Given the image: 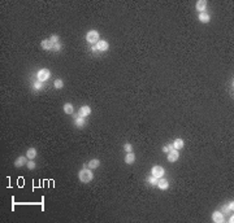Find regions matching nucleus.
I'll list each match as a JSON object with an SVG mask.
<instances>
[{
	"label": "nucleus",
	"instance_id": "obj_1",
	"mask_svg": "<svg viewBox=\"0 0 234 223\" xmlns=\"http://www.w3.org/2000/svg\"><path fill=\"white\" fill-rule=\"evenodd\" d=\"M78 178H80V180L82 183H90L94 179V174H92V171L91 169H88V167H83L80 173H78Z\"/></svg>",
	"mask_w": 234,
	"mask_h": 223
},
{
	"label": "nucleus",
	"instance_id": "obj_2",
	"mask_svg": "<svg viewBox=\"0 0 234 223\" xmlns=\"http://www.w3.org/2000/svg\"><path fill=\"white\" fill-rule=\"evenodd\" d=\"M86 40H87L90 44H96L98 42H99V33H98L96 30H90L87 35H86Z\"/></svg>",
	"mask_w": 234,
	"mask_h": 223
},
{
	"label": "nucleus",
	"instance_id": "obj_3",
	"mask_svg": "<svg viewBox=\"0 0 234 223\" xmlns=\"http://www.w3.org/2000/svg\"><path fill=\"white\" fill-rule=\"evenodd\" d=\"M51 77V72L48 69H40L38 72V74H37V78H38V81H40V82H43V83H44V82L48 79V78Z\"/></svg>",
	"mask_w": 234,
	"mask_h": 223
},
{
	"label": "nucleus",
	"instance_id": "obj_4",
	"mask_svg": "<svg viewBox=\"0 0 234 223\" xmlns=\"http://www.w3.org/2000/svg\"><path fill=\"white\" fill-rule=\"evenodd\" d=\"M164 174H165V170H164V167L163 166H154L151 169V175H154L155 178H158V179H160V178H163L164 177Z\"/></svg>",
	"mask_w": 234,
	"mask_h": 223
},
{
	"label": "nucleus",
	"instance_id": "obj_5",
	"mask_svg": "<svg viewBox=\"0 0 234 223\" xmlns=\"http://www.w3.org/2000/svg\"><path fill=\"white\" fill-rule=\"evenodd\" d=\"M40 45H42V48L43 49H46V51H51V49H53V45H55V43L51 40V39H43L42 43H40Z\"/></svg>",
	"mask_w": 234,
	"mask_h": 223
},
{
	"label": "nucleus",
	"instance_id": "obj_6",
	"mask_svg": "<svg viewBox=\"0 0 234 223\" xmlns=\"http://www.w3.org/2000/svg\"><path fill=\"white\" fill-rule=\"evenodd\" d=\"M90 114H91V108H90V107L85 105V107H81V108H80V112H78V117H83V118H86V117H88Z\"/></svg>",
	"mask_w": 234,
	"mask_h": 223
},
{
	"label": "nucleus",
	"instance_id": "obj_7",
	"mask_svg": "<svg viewBox=\"0 0 234 223\" xmlns=\"http://www.w3.org/2000/svg\"><path fill=\"white\" fill-rule=\"evenodd\" d=\"M178 158H179V151L177 149H173L168 153V161L169 162H176Z\"/></svg>",
	"mask_w": 234,
	"mask_h": 223
},
{
	"label": "nucleus",
	"instance_id": "obj_8",
	"mask_svg": "<svg viewBox=\"0 0 234 223\" xmlns=\"http://www.w3.org/2000/svg\"><path fill=\"white\" fill-rule=\"evenodd\" d=\"M156 187H159V189H161V191H166L168 188H169V182L166 180L165 178H160L159 179V182H158V186Z\"/></svg>",
	"mask_w": 234,
	"mask_h": 223
},
{
	"label": "nucleus",
	"instance_id": "obj_9",
	"mask_svg": "<svg viewBox=\"0 0 234 223\" xmlns=\"http://www.w3.org/2000/svg\"><path fill=\"white\" fill-rule=\"evenodd\" d=\"M212 219L214 223H222L225 219H224V214H222V212H218V210H216V212H213L212 214Z\"/></svg>",
	"mask_w": 234,
	"mask_h": 223
},
{
	"label": "nucleus",
	"instance_id": "obj_10",
	"mask_svg": "<svg viewBox=\"0 0 234 223\" xmlns=\"http://www.w3.org/2000/svg\"><path fill=\"white\" fill-rule=\"evenodd\" d=\"M195 9H196L199 13H203V12H206V9H207V1H206V0H198L196 5H195Z\"/></svg>",
	"mask_w": 234,
	"mask_h": 223
},
{
	"label": "nucleus",
	"instance_id": "obj_11",
	"mask_svg": "<svg viewBox=\"0 0 234 223\" xmlns=\"http://www.w3.org/2000/svg\"><path fill=\"white\" fill-rule=\"evenodd\" d=\"M95 45H96V48H98L99 52H105V51H108V48H109V44L105 40H99Z\"/></svg>",
	"mask_w": 234,
	"mask_h": 223
},
{
	"label": "nucleus",
	"instance_id": "obj_12",
	"mask_svg": "<svg viewBox=\"0 0 234 223\" xmlns=\"http://www.w3.org/2000/svg\"><path fill=\"white\" fill-rule=\"evenodd\" d=\"M198 18H199V21H200L202 23H208V22H211V16H209L208 13H207V12L199 13Z\"/></svg>",
	"mask_w": 234,
	"mask_h": 223
},
{
	"label": "nucleus",
	"instance_id": "obj_13",
	"mask_svg": "<svg viewBox=\"0 0 234 223\" xmlns=\"http://www.w3.org/2000/svg\"><path fill=\"white\" fill-rule=\"evenodd\" d=\"M124 161H125V163H128V165H133L135 161V154L133 153V152H129V153H126V156H125Z\"/></svg>",
	"mask_w": 234,
	"mask_h": 223
},
{
	"label": "nucleus",
	"instance_id": "obj_14",
	"mask_svg": "<svg viewBox=\"0 0 234 223\" xmlns=\"http://www.w3.org/2000/svg\"><path fill=\"white\" fill-rule=\"evenodd\" d=\"M26 158H27L26 156H20V157L14 161V166H16V167H22L23 165H26V163H27Z\"/></svg>",
	"mask_w": 234,
	"mask_h": 223
},
{
	"label": "nucleus",
	"instance_id": "obj_15",
	"mask_svg": "<svg viewBox=\"0 0 234 223\" xmlns=\"http://www.w3.org/2000/svg\"><path fill=\"white\" fill-rule=\"evenodd\" d=\"M74 126L78 127V128H82L86 126V118L83 117H78V118L74 119Z\"/></svg>",
	"mask_w": 234,
	"mask_h": 223
},
{
	"label": "nucleus",
	"instance_id": "obj_16",
	"mask_svg": "<svg viewBox=\"0 0 234 223\" xmlns=\"http://www.w3.org/2000/svg\"><path fill=\"white\" fill-rule=\"evenodd\" d=\"M100 166V161L98 158H94V160H91V161H88L87 162V167L88 169H98V167Z\"/></svg>",
	"mask_w": 234,
	"mask_h": 223
},
{
	"label": "nucleus",
	"instance_id": "obj_17",
	"mask_svg": "<svg viewBox=\"0 0 234 223\" xmlns=\"http://www.w3.org/2000/svg\"><path fill=\"white\" fill-rule=\"evenodd\" d=\"M183 145H185V142H183L182 139H176L174 142H173V147H174V149H177V151H179V149H182L183 148Z\"/></svg>",
	"mask_w": 234,
	"mask_h": 223
},
{
	"label": "nucleus",
	"instance_id": "obj_18",
	"mask_svg": "<svg viewBox=\"0 0 234 223\" xmlns=\"http://www.w3.org/2000/svg\"><path fill=\"white\" fill-rule=\"evenodd\" d=\"M26 157L29 160H34L37 157V149H35V148H29L26 152Z\"/></svg>",
	"mask_w": 234,
	"mask_h": 223
},
{
	"label": "nucleus",
	"instance_id": "obj_19",
	"mask_svg": "<svg viewBox=\"0 0 234 223\" xmlns=\"http://www.w3.org/2000/svg\"><path fill=\"white\" fill-rule=\"evenodd\" d=\"M64 112H65V114H73V112H74L73 104L72 103H66L64 105Z\"/></svg>",
	"mask_w": 234,
	"mask_h": 223
},
{
	"label": "nucleus",
	"instance_id": "obj_20",
	"mask_svg": "<svg viewBox=\"0 0 234 223\" xmlns=\"http://www.w3.org/2000/svg\"><path fill=\"white\" fill-rule=\"evenodd\" d=\"M158 182H159V179L155 178L154 175H150V177H147V183H150L151 186H158Z\"/></svg>",
	"mask_w": 234,
	"mask_h": 223
},
{
	"label": "nucleus",
	"instance_id": "obj_21",
	"mask_svg": "<svg viewBox=\"0 0 234 223\" xmlns=\"http://www.w3.org/2000/svg\"><path fill=\"white\" fill-rule=\"evenodd\" d=\"M43 87H44V83L40 81H37V82H34V84H33V88L34 89H42Z\"/></svg>",
	"mask_w": 234,
	"mask_h": 223
},
{
	"label": "nucleus",
	"instance_id": "obj_22",
	"mask_svg": "<svg viewBox=\"0 0 234 223\" xmlns=\"http://www.w3.org/2000/svg\"><path fill=\"white\" fill-rule=\"evenodd\" d=\"M53 86H55V88L60 89V88H62V87H64V82H62V81L60 79V78H58V79H56V81H55Z\"/></svg>",
	"mask_w": 234,
	"mask_h": 223
},
{
	"label": "nucleus",
	"instance_id": "obj_23",
	"mask_svg": "<svg viewBox=\"0 0 234 223\" xmlns=\"http://www.w3.org/2000/svg\"><path fill=\"white\" fill-rule=\"evenodd\" d=\"M233 209H234V204H233V201H232V202H229V204L224 208V212L225 213H232Z\"/></svg>",
	"mask_w": 234,
	"mask_h": 223
},
{
	"label": "nucleus",
	"instance_id": "obj_24",
	"mask_svg": "<svg viewBox=\"0 0 234 223\" xmlns=\"http://www.w3.org/2000/svg\"><path fill=\"white\" fill-rule=\"evenodd\" d=\"M173 149H174L173 144H168V145H164L163 147V152H164V153H169V152L173 151Z\"/></svg>",
	"mask_w": 234,
	"mask_h": 223
},
{
	"label": "nucleus",
	"instance_id": "obj_25",
	"mask_svg": "<svg viewBox=\"0 0 234 223\" xmlns=\"http://www.w3.org/2000/svg\"><path fill=\"white\" fill-rule=\"evenodd\" d=\"M124 151L126 152V153H129V152H133V145L130 143H125V145H124Z\"/></svg>",
	"mask_w": 234,
	"mask_h": 223
},
{
	"label": "nucleus",
	"instance_id": "obj_26",
	"mask_svg": "<svg viewBox=\"0 0 234 223\" xmlns=\"http://www.w3.org/2000/svg\"><path fill=\"white\" fill-rule=\"evenodd\" d=\"M26 167H27L29 170H34V169H35V162H34V160H30V161L26 163Z\"/></svg>",
	"mask_w": 234,
	"mask_h": 223
},
{
	"label": "nucleus",
	"instance_id": "obj_27",
	"mask_svg": "<svg viewBox=\"0 0 234 223\" xmlns=\"http://www.w3.org/2000/svg\"><path fill=\"white\" fill-rule=\"evenodd\" d=\"M51 40H52L53 43H58V35H52V37L50 38Z\"/></svg>",
	"mask_w": 234,
	"mask_h": 223
},
{
	"label": "nucleus",
	"instance_id": "obj_28",
	"mask_svg": "<svg viewBox=\"0 0 234 223\" xmlns=\"http://www.w3.org/2000/svg\"><path fill=\"white\" fill-rule=\"evenodd\" d=\"M60 49H61V44H60V43H55L53 51H60Z\"/></svg>",
	"mask_w": 234,
	"mask_h": 223
},
{
	"label": "nucleus",
	"instance_id": "obj_29",
	"mask_svg": "<svg viewBox=\"0 0 234 223\" xmlns=\"http://www.w3.org/2000/svg\"><path fill=\"white\" fill-rule=\"evenodd\" d=\"M91 49H92V52H96V51H98V48H96V45H95V44H94V45H92V48H91Z\"/></svg>",
	"mask_w": 234,
	"mask_h": 223
}]
</instances>
